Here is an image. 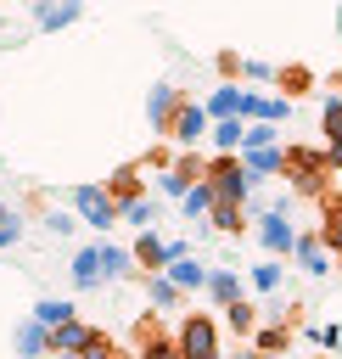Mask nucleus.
I'll use <instances>...</instances> for the list:
<instances>
[{
    "label": "nucleus",
    "instance_id": "1",
    "mask_svg": "<svg viewBox=\"0 0 342 359\" xmlns=\"http://www.w3.org/2000/svg\"><path fill=\"white\" fill-rule=\"evenodd\" d=\"M286 208H292V202H286V196H275V202L258 213V241L269 247V258H297V236H303V230L292 224V213H286Z\"/></svg>",
    "mask_w": 342,
    "mask_h": 359
},
{
    "label": "nucleus",
    "instance_id": "2",
    "mask_svg": "<svg viewBox=\"0 0 342 359\" xmlns=\"http://www.w3.org/2000/svg\"><path fill=\"white\" fill-rule=\"evenodd\" d=\"M174 342H179V359H224V348H219V320H213V314H179Z\"/></svg>",
    "mask_w": 342,
    "mask_h": 359
},
{
    "label": "nucleus",
    "instance_id": "3",
    "mask_svg": "<svg viewBox=\"0 0 342 359\" xmlns=\"http://www.w3.org/2000/svg\"><path fill=\"white\" fill-rule=\"evenodd\" d=\"M325 174H331V163H325L320 146H286V174H280V180H292L297 196H320Z\"/></svg>",
    "mask_w": 342,
    "mask_h": 359
},
{
    "label": "nucleus",
    "instance_id": "4",
    "mask_svg": "<svg viewBox=\"0 0 342 359\" xmlns=\"http://www.w3.org/2000/svg\"><path fill=\"white\" fill-rule=\"evenodd\" d=\"M207 185H213V196L224 202V208H241L258 185H252V174H247V163H241V151L235 157H213L207 163Z\"/></svg>",
    "mask_w": 342,
    "mask_h": 359
},
{
    "label": "nucleus",
    "instance_id": "5",
    "mask_svg": "<svg viewBox=\"0 0 342 359\" xmlns=\"http://www.w3.org/2000/svg\"><path fill=\"white\" fill-rule=\"evenodd\" d=\"M67 202H73L78 224H95V230L123 224V213H118V202H112V191H107V185H73V191H67Z\"/></svg>",
    "mask_w": 342,
    "mask_h": 359
},
{
    "label": "nucleus",
    "instance_id": "6",
    "mask_svg": "<svg viewBox=\"0 0 342 359\" xmlns=\"http://www.w3.org/2000/svg\"><path fill=\"white\" fill-rule=\"evenodd\" d=\"M207 135H213V118H207V107L185 95V101H179V112H174V123H168V140H174L179 151H191V146H196V140H207Z\"/></svg>",
    "mask_w": 342,
    "mask_h": 359
},
{
    "label": "nucleus",
    "instance_id": "7",
    "mask_svg": "<svg viewBox=\"0 0 342 359\" xmlns=\"http://www.w3.org/2000/svg\"><path fill=\"white\" fill-rule=\"evenodd\" d=\"M95 286H107V252H101V241H90V247L73 252V292H95Z\"/></svg>",
    "mask_w": 342,
    "mask_h": 359
},
{
    "label": "nucleus",
    "instance_id": "8",
    "mask_svg": "<svg viewBox=\"0 0 342 359\" xmlns=\"http://www.w3.org/2000/svg\"><path fill=\"white\" fill-rule=\"evenodd\" d=\"M241 118H247V123H286V118H292V101H286V95L247 90V101H241Z\"/></svg>",
    "mask_w": 342,
    "mask_h": 359
},
{
    "label": "nucleus",
    "instance_id": "9",
    "mask_svg": "<svg viewBox=\"0 0 342 359\" xmlns=\"http://www.w3.org/2000/svg\"><path fill=\"white\" fill-rule=\"evenodd\" d=\"M95 337H101V331H95L90 320H67L62 331H50V353H73V359H84Z\"/></svg>",
    "mask_w": 342,
    "mask_h": 359
},
{
    "label": "nucleus",
    "instance_id": "10",
    "mask_svg": "<svg viewBox=\"0 0 342 359\" xmlns=\"http://www.w3.org/2000/svg\"><path fill=\"white\" fill-rule=\"evenodd\" d=\"M179 101H185V90H174V84H151V95H146V118H151V129H163V135H168V123H174Z\"/></svg>",
    "mask_w": 342,
    "mask_h": 359
},
{
    "label": "nucleus",
    "instance_id": "11",
    "mask_svg": "<svg viewBox=\"0 0 342 359\" xmlns=\"http://www.w3.org/2000/svg\"><path fill=\"white\" fill-rule=\"evenodd\" d=\"M135 359H179V342L163 337V331L146 320V325H135Z\"/></svg>",
    "mask_w": 342,
    "mask_h": 359
},
{
    "label": "nucleus",
    "instance_id": "12",
    "mask_svg": "<svg viewBox=\"0 0 342 359\" xmlns=\"http://www.w3.org/2000/svg\"><path fill=\"white\" fill-rule=\"evenodd\" d=\"M11 342H17L22 359H50V331H45L39 320H22V325L11 331Z\"/></svg>",
    "mask_w": 342,
    "mask_h": 359
},
{
    "label": "nucleus",
    "instance_id": "13",
    "mask_svg": "<svg viewBox=\"0 0 342 359\" xmlns=\"http://www.w3.org/2000/svg\"><path fill=\"white\" fill-rule=\"evenodd\" d=\"M84 17V6L78 0H56V6H34V28H45V34H56V28H67V22H78Z\"/></svg>",
    "mask_w": 342,
    "mask_h": 359
},
{
    "label": "nucleus",
    "instance_id": "14",
    "mask_svg": "<svg viewBox=\"0 0 342 359\" xmlns=\"http://www.w3.org/2000/svg\"><path fill=\"white\" fill-rule=\"evenodd\" d=\"M241 101H247V90H241V84H219L202 107H207V118H213V123H224V118H241Z\"/></svg>",
    "mask_w": 342,
    "mask_h": 359
},
{
    "label": "nucleus",
    "instance_id": "15",
    "mask_svg": "<svg viewBox=\"0 0 342 359\" xmlns=\"http://www.w3.org/2000/svg\"><path fill=\"white\" fill-rule=\"evenodd\" d=\"M241 163H247L252 185H264L269 174H286V146H275V151H241Z\"/></svg>",
    "mask_w": 342,
    "mask_h": 359
},
{
    "label": "nucleus",
    "instance_id": "16",
    "mask_svg": "<svg viewBox=\"0 0 342 359\" xmlns=\"http://www.w3.org/2000/svg\"><path fill=\"white\" fill-rule=\"evenodd\" d=\"M297 264H303L308 275H325V269H331V252H325L320 230H303V236H297Z\"/></svg>",
    "mask_w": 342,
    "mask_h": 359
},
{
    "label": "nucleus",
    "instance_id": "17",
    "mask_svg": "<svg viewBox=\"0 0 342 359\" xmlns=\"http://www.w3.org/2000/svg\"><path fill=\"white\" fill-rule=\"evenodd\" d=\"M146 297H151V309H157V314H174V309L185 303V292H179L168 275H146Z\"/></svg>",
    "mask_w": 342,
    "mask_h": 359
},
{
    "label": "nucleus",
    "instance_id": "18",
    "mask_svg": "<svg viewBox=\"0 0 342 359\" xmlns=\"http://www.w3.org/2000/svg\"><path fill=\"white\" fill-rule=\"evenodd\" d=\"M28 320H39L45 331H62V325H67V320H78V314H73V303H67V297H39Z\"/></svg>",
    "mask_w": 342,
    "mask_h": 359
},
{
    "label": "nucleus",
    "instance_id": "19",
    "mask_svg": "<svg viewBox=\"0 0 342 359\" xmlns=\"http://www.w3.org/2000/svg\"><path fill=\"white\" fill-rule=\"evenodd\" d=\"M213 146H219V157H235L241 151V140H247V118H224V123H213V135H207Z\"/></svg>",
    "mask_w": 342,
    "mask_h": 359
},
{
    "label": "nucleus",
    "instance_id": "20",
    "mask_svg": "<svg viewBox=\"0 0 342 359\" xmlns=\"http://www.w3.org/2000/svg\"><path fill=\"white\" fill-rule=\"evenodd\" d=\"M207 297H213L219 309L241 303V275H235V269H213V275H207Z\"/></svg>",
    "mask_w": 342,
    "mask_h": 359
},
{
    "label": "nucleus",
    "instance_id": "21",
    "mask_svg": "<svg viewBox=\"0 0 342 359\" xmlns=\"http://www.w3.org/2000/svg\"><path fill=\"white\" fill-rule=\"evenodd\" d=\"M107 191H112V202H118V208L140 202V196H146V191H140V168H118V174L107 180Z\"/></svg>",
    "mask_w": 342,
    "mask_h": 359
},
{
    "label": "nucleus",
    "instance_id": "22",
    "mask_svg": "<svg viewBox=\"0 0 342 359\" xmlns=\"http://www.w3.org/2000/svg\"><path fill=\"white\" fill-rule=\"evenodd\" d=\"M163 275H168V280H174L179 292H207V275H213V269H202L196 258H185V264H174V269H163Z\"/></svg>",
    "mask_w": 342,
    "mask_h": 359
},
{
    "label": "nucleus",
    "instance_id": "23",
    "mask_svg": "<svg viewBox=\"0 0 342 359\" xmlns=\"http://www.w3.org/2000/svg\"><path fill=\"white\" fill-rule=\"evenodd\" d=\"M179 208H185L191 219H202V224H207V219H213V208H219V196H213V185L202 180V185H191V191H185V202H179Z\"/></svg>",
    "mask_w": 342,
    "mask_h": 359
},
{
    "label": "nucleus",
    "instance_id": "24",
    "mask_svg": "<svg viewBox=\"0 0 342 359\" xmlns=\"http://www.w3.org/2000/svg\"><path fill=\"white\" fill-rule=\"evenodd\" d=\"M320 135H325V146H342V95L320 101Z\"/></svg>",
    "mask_w": 342,
    "mask_h": 359
},
{
    "label": "nucleus",
    "instance_id": "25",
    "mask_svg": "<svg viewBox=\"0 0 342 359\" xmlns=\"http://www.w3.org/2000/svg\"><path fill=\"white\" fill-rule=\"evenodd\" d=\"M247 280H252V292H264V297H275V292H280V280H286V269H280V258H269V264H258V269H247Z\"/></svg>",
    "mask_w": 342,
    "mask_h": 359
},
{
    "label": "nucleus",
    "instance_id": "26",
    "mask_svg": "<svg viewBox=\"0 0 342 359\" xmlns=\"http://www.w3.org/2000/svg\"><path fill=\"white\" fill-rule=\"evenodd\" d=\"M286 342H292V325H264L258 337H252V353H286Z\"/></svg>",
    "mask_w": 342,
    "mask_h": 359
},
{
    "label": "nucleus",
    "instance_id": "27",
    "mask_svg": "<svg viewBox=\"0 0 342 359\" xmlns=\"http://www.w3.org/2000/svg\"><path fill=\"white\" fill-rule=\"evenodd\" d=\"M320 241L342 252V196H336V202H325V213H320Z\"/></svg>",
    "mask_w": 342,
    "mask_h": 359
},
{
    "label": "nucleus",
    "instance_id": "28",
    "mask_svg": "<svg viewBox=\"0 0 342 359\" xmlns=\"http://www.w3.org/2000/svg\"><path fill=\"white\" fill-rule=\"evenodd\" d=\"M123 213V224H135V236H146L151 230V219H157V202L151 196H140V202H129V208H118Z\"/></svg>",
    "mask_w": 342,
    "mask_h": 359
},
{
    "label": "nucleus",
    "instance_id": "29",
    "mask_svg": "<svg viewBox=\"0 0 342 359\" xmlns=\"http://www.w3.org/2000/svg\"><path fill=\"white\" fill-rule=\"evenodd\" d=\"M101 252H107V280L140 275V269H135V252H123V247H112V241H101Z\"/></svg>",
    "mask_w": 342,
    "mask_h": 359
},
{
    "label": "nucleus",
    "instance_id": "30",
    "mask_svg": "<svg viewBox=\"0 0 342 359\" xmlns=\"http://www.w3.org/2000/svg\"><path fill=\"white\" fill-rule=\"evenodd\" d=\"M275 84H280V90H292V95H303V90H314V73L292 62V67H275Z\"/></svg>",
    "mask_w": 342,
    "mask_h": 359
},
{
    "label": "nucleus",
    "instance_id": "31",
    "mask_svg": "<svg viewBox=\"0 0 342 359\" xmlns=\"http://www.w3.org/2000/svg\"><path fill=\"white\" fill-rule=\"evenodd\" d=\"M207 230H224V236H241V230H247V213H241V208H224V202H219V208H213V219H207Z\"/></svg>",
    "mask_w": 342,
    "mask_h": 359
},
{
    "label": "nucleus",
    "instance_id": "32",
    "mask_svg": "<svg viewBox=\"0 0 342 359\" xmlns=\"http://www.w3.org/2000/svg\"><path fill=\"white\" fill-rule=\"evenodd\" d=\"M280 140H275V123H247V140H241V151H275Z\"/></svg>",
    "mask_w": 342,
    "mask_h": 359
},
{
    "label": "nucleus",
    "instance_id": "33",
    "mask_svg": "<svg viewBox=\"0 0 342 359\" xmlns=\"http://www.w3.org/2000/svg\"><path fill=\"white\" fill-rule=\"evenodd\" d=\"M185 191H191V180H185L179 168H163V174H157V196H168V202H185Z\"/></svg>",
    "mask_w": 342,
    "mask_h": 359
},
{
    "label": "nucleus",
    "instance_id": "34",
    "mask_svg": "<svg viewBox=\"0 0 342 359\" xmlns=\"http://www.w3.org/2000/svg\"><path fill=\"white\" fill-rule=\"evenodd\" d=\"M224 314H230V331H252V325H258V309H252L247 297H241V303H230Z\"/></svg>",
    "mask_w": 342,
    "mask_h": 359
},
{
    "label": "nucleus",
    "instance_id": "35",
    "mask_svg": "<svg viewBox=\"0 0 342 359\" xmlns=\"http://www.w3.org/2000/svg\"><path fill=\"white\" fill-rule=\"evenodd\" d=\"M45 230H50V236H73V230H78V213H56V208H50V213H45Z\"/></svg>",
    "mask_w": 342,
    "mask_h": 359
},
{
    "label": "nucleus",
    "instance_id": "36",
    "mask_svg": "<svg viewBox=\"0 0 342 359\" xmlns=\"http://www.w3.org/2000/svg\"><path fill=\"white\" fill-rule=\"evenodd\" d=\"M308 342H314V348H336V342H342V331L325 320V325H308Z\"/></svg>",
    "mask_w": 342,
    "mask_h": 359
},
{
    "label": "nucleus",
    "instance_id": "37",
    "mask_svg": "<svg viewBox=\"0 0 342 359\" xmlns=\"http://www.w3.org/2000/svg\"><path fill=\"white\" fill-rule=\"evenodd\" d=\"M241 79H252V84H269V79H275V67H269V62H258V56H247Z\"/></svg>",
    "mask_w": 342,
    "mask_h": 359
},
{
    "label": "nucleus",
    "instance_id": "38",
    "mask_svg": "<svg viewBox=\"0 0 342 359\" xmlns=\"http://www.w3.org/2000/svg\"><path fill=\"white\" fill-rule=\"evenodd\" d=\"M17 241H22V219H17V213H11V219H6V224H0V247H17Z\"/></svg>",
    "mask_w": 342,
    "mask_h": 359
},
{
    "label": "nucleus",
    "instance_id": "39",
    "mask_svg": "<svg viewBox=\"0 0 342 359\" xmlns=\"http://www.w3.org/2000/svg\"><path fill=\"white\" fill-rule=\"evenodd\" d=\"M6 219H11V208H6V202H0V224H6Z\"/></svg>",
    "mask_w": 342,
    "mask_h": 359
},
{
    "label": "nucleus",
    "instance_id": "40",
    "mask_svg": "<svg viewBox=\"0 0 342 359\" xmlns=\"http://www.w3.org/2000/svg\"><path fill=\"white\" fill-rule=\"evenodd\" d=\"M336 34H342V6H336Z\"/></svg>",
    "mask_w": 342,
    "mask_h": 359
},
{
    "label": "nucleus",
    "instance_id": "41",
    "mask_svg": "<svg viewBox=\"0 0 342 359\" xmlns=\"http://www.w3.org/2000/svg\"><path fill=\"white\" fill-rule=\"evenodd\" d=\"M235 359H264V353H235Z\"/></svg>",
    "mask_w": 342,
    "mask_h": 359
},
{
    "label": "nucleus",
    "instance_id": "42",
    "mask_svg": "<svg viewBox=\"0 0 342 359\" xmlns=\"http://www.w3.org/2000/svg\"><path fill=\"white\" fill-rule=\"evenodd\" d=\"M50 359H73V353H50Z\"/></svg>",
    "mask_w": 342,
    "mask_h": 359
},
{
    "label": "nucleus",
    "instance_id": "43",
    "mask_svg": "<svg viewBox=\"0 0 342 359\" xmlns=\"http://www.w3.org/2000/svg\"><path fill=\"white\" fill-rule=\"evenodd\" d=\"M336 84H342V73H336Z\"/></svg>",
    "mask_w": 342,
    "mask_h": 359
},
{
    "label": "nucleus",
    "instance_id": "44",
    "mask_svg": "<svg viewBox=\"0 0 342 359\" xmlns=\"http://www.w3.org/2000/svg\"><path fill=\"white\" fill-rule=\"evenodd\" d=\"M314 359H320V353H314Z\"/></svg>",
    "mask_w": 342,
    "mask_h": 359
}]
</instances>
